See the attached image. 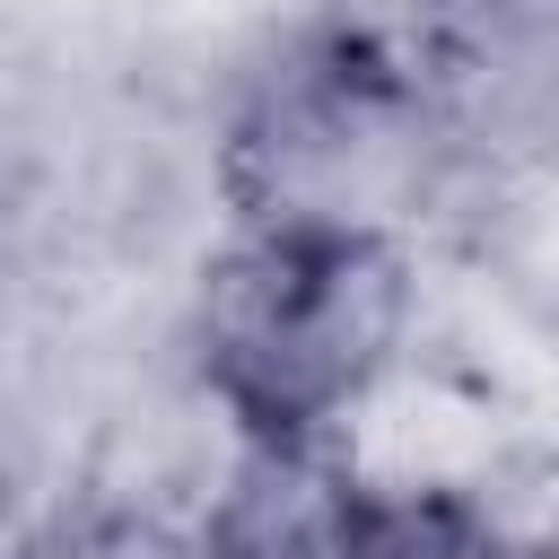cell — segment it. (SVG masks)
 I'll use <instances>...</instances> for the list:
<instances>
[{"label": "cell", "instance_id": "cell-5", "mask_svg": "<svg viewBox=\"0 0 559 559\" xmlns=\"http://www.w3.org/2000/svg\"><path fill=\"white\" fill-rule=\"evenodd\" d=\"M445 524L480 559H559V437H515Z\"/></svg>", "mask_w": 559, "mask_h": 559}, {"label": "cell", "instance_id": "cell-4", "mask_svg": "<svg viewBox=\"0 0 559 559\" xmlns=\"http://www.w3.org/2000/svg\"><path fill=\"white\" fill-rule=\"evenodd\" d=\"M498 297H515L533 323L559 332V166H515V175H480V192L463 201L454 236H445Z\"/></svg>", "mask_w": 559, "mask_h": 559}, {"label": "cell", "instance_id": "cell-3", "mask_svg": "<svg viewBox=\"0 0 559 559\" xmlns=\"http://www.w3.org/2000/svg\"><path fill=\"white\" fill-rule=\"evenodd\" d=\"M515 437L524 428L480 384H463L437 358H402L314 437V454L376 524H437Z\"/></svg>", "mask_w": 559, "mask_h": 559}, {"label": "cell", "instance_id": "cell-2", "mask_svg": "<svg viewBox=\"0 0 559 559\" xmlns=\"http://www.w3.org/2000/svg\"><path fill=\"white\" fill-rule=\"evenodd\" d=\"M419 245H288L218 227L183 271V358L271 437L314 445L384 367L411 358Z\"/></svg>", "mask_w": 559, "mask_h": 559}, {"label": "cell", "instance_id": "cell-1", "mask_svg": "<svg viewBox=\"0 0 559 559\" xmlns=\"http://www.w3.org/2000/svg\"><path fill=\"white\" fill-rule=\"evenodd\" d=\"M480 192L454 122L384 79L349 17L280 35L218 122V210L227 227L288 245H445Z\"/></svg>", "mask_w": 559, "mask_h": 559}]
</instances>
